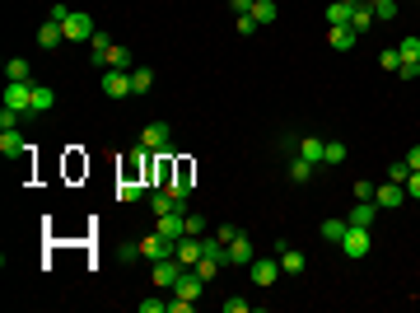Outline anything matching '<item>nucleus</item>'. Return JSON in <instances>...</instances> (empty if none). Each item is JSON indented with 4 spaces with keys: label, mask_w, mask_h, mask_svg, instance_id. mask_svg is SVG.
I'll return each mask as SVG.
<instances>
[{
    "label": "nucleus",
    "mask_w": 420,
    "mask_h": 313,
    "mask_svg": "<svg viewBox=\"0 0 420 313\" xmlns=\"http://www.w3.org/2000/svg\"><path fill=\"white\" fill-rule=\"evenodd\" d=\"M248 276H253L257 290H271V285H276V280L285 276V271H280V258H262V253H257L253 267H248Z\"/></svg>",
    "instance_id": "f257e3e1"
},
{
    "label": "nucleus",
    "mask_w": 420,
    "mask_h": 313,
    "mask_svg": "<svg viewBox=\"0 0 420 313\" xmlns=\"http://www.w3.org/2000/svg\"><path fill=\"white\" fill-rule=\"evenodd\" d=\"M253 258H257V243H253V234H238L233 243H224V267H253Z\"/></svg>",
    "instance_id": "f03ea898"
},
{
    "label": "nucleus",
    "mask_w": 420,
    "mask_h": 313,
    "mask_svg": "<svg viewBox=\"0 0 420 313\" xmlns=\"http://www.w3.org/2000/svg\"><path fill=\"white\" fill-rule=\"evenodd\" d=\"M336 248H341V253H346L350 262H360V258H369V248H374V238H369V229L350 224V229H346V238H341Z\"/></svg>",
    "instance_id": "7ed1b4c3"
},
{
    "label": "nucleus",
    "mask_w": 420,
    "mask_h": 313,
    "mask_svg": "<svg viewBox=\"0 0 420 313\" xmlns=\"http://www.w3.org/2000/svg\"><path fill=\"white\" fill-rule=\"evenodd\" d=\"M61 28H66V43H89V38L99 33V23L89 19L84 10H70V19L61 23Z\"/></svg>",
    "instance_id": "20e7f679"
},
{
    "label": "nucleus",
    "mask_w": 420,
    "mask_h": 313,
    "mask_svg": "<svg viewBox=\"0 0 420 313\" xmlns=\"http://www.w3.org/2000/svg\"><path fill=\"white\" fill-rule=\"evenodd\" d=\"M103 99H131V70H103Z\"/></svg>",
    "instance_id": "39448f33"
},
{
    "label": "nucleus",
    "mask_w": 420,
    "mask_h": 313,
    "mask_svg": "<svg viewBox=\"0 0 420 313\" xmlns=\"http://www.w3.org/2000/svg\"><path fill=\"white\" fill-rule=\"evenodd\" d=\"M28 103H33V79H5V108L28 112Z\"/></svg>",
    "instance_id": "423d86ee"
},
{
    "label": "nucleus",
    "mask_w": 420,
    "mask_h": 313,
    "mask_svg": "<svg viewBox=\"0 0 420 313\" xmlns=\"http://www.w3.org/2000/svg\"><path fill=\"white\" fill-rule=\"evenodd\" d=\"M173 258L182 262V267H197V262L206 258V238H197V234H182V238H177V248H173Z\"/></svg>",
    "instance_id": "0eeeda50"
},
{
    "label": "nucleus",
    "mask_w": 420,
    "mask_h": 313,
    "mask_svg": "<svg viewBox=\"0 0 420 313\" xmlns=\"http://www.w3.org/2000/svg\"><path fill=\"white\" fill-rule=\"evenodd\" d=\"M173 238H164V234H159V229H155V234H150V238H140V258H150V262H164V258H173Z\"/></svg>",
    "instance_id": "6e6552de"
},
{
    "label": "nucleus",
    "mask_w": 420,
    "mask_h": 313,
    "mask_svg": "<svg viewBox=\"0 0 420 313\" xmlns=\"http://www.w3.org/2000/svg\"><path fill=\"white\" fill-rule=\"evenodd\" d=\"M168 141H173V126L168 122H145V131H140L145 150H168Z\"/></svg>",
    "instance_id": "1a4fd4ad"
},
{
    "label": "nucleus",
    "mask_w": 420,
    "mask_h": 313,
    "mask_svg": "<svg viewBox=\"0 0 420 313\" xmlns=\"http://www.w3.org/2000/svg\"><path fill=\"white\" fill-rule=\"evenodd\" d=\"M182 271H187V267H182L177 258H164V262H155V271H150V276H155V285H159V290H173Z\"/></svg>",
    "instance_id": "9d476101"
},
{
    "label": "nucleus",
    "mask_w": 420,
    "mask_h": 313,
    "mask_svg": "<svg viewBox=\"0 0 420 313\" xmlns=\"http://www.w3.org/2000/svg\"><path fill=\"white\" fill-rule=\"evenodd\" d=\"M150 182H155V187H173L177 182V164L164 155V150H155V173H150Z\"/></svg>",
    "instance_id": "9b49d317"
},
{
    "label": "nucleus",
    "mask_w": 420,
    "mask_h": 313,
    "mask_svg": "<svg viewBox=\"0 0 420 313\" xmlns=\"http://www.w3.org/2000/svg\"><path fill=\"white\" fill-rule=\"evenodd\" d=\"M374 202H378V211H397L407 202V187L402 182H383V187H374Z\"/></svg>",
    "instance_id": "f8f14e48"
},
{
    "label": "nucleus",
    "mask_w": 420,
    "mask_h": 313,
    "mask_svg": "<svg viewBox=\"0 0 420 313\" xmlns=\"http://www.w3.org/2000/svg\"><path fill=\"white\" fill-rule=\"evenodd\" d=\"M201 290H206V280L197 276V267H187L182 276H177V285H173V295H182V300H192V304L201 300Z\"/></svg>",
    "instance_id": "ddd939ff"
},
{
    "label": "nucleus",
    "mask_w": 420,
    "mask_h": 313,
    "mask_svg": "<svg viewBox=\"0 0 420 313\" xmlns=\"http://www.w3.org/2000/svg\"><path fill=\"white\" fill-rule=\"evenodd\" d=\"M33 43L43 47V52H56V47L66 43V28H61L56 19H43V28H38V38H33Z\"/></svg>",
    "instance_id": "4468645a"
},
{
    "label": "nucleus",
    "mask_w": 420,
    "mask_h": 313,
    "mask_svg": "<svg viewBox=\"0 0 420 313\" xmlns=\"http://www.w3.org/2000/svg\"><path fill=\"white\" fill-rule=\"evenodd\" d=\"M108 47H112V38L103 33V28L89 38V66H94V70H108Z\"/></svg>",
    "instance_id": "2eb2a0df"
},
{
    "label": "nucleus",
    "mask_w": 420,
    "mask_h": 313,
    "mask_svg": "<svg viewBox=\"0 0 420 313\" xmlns=\"http://www.w3.org/2000/svg\"><path fill=\"white\" fill-rule=\"evenodd\" d=\"M150 187H155L150 178H122V187H117V202H145V197H150Z\"/></svg>",
    "instance_id": "dca6fc26"
},
{
    "label": "nucleus",
    "mask_w": 420,
    "mask_h": 313,
    "mask_svg": "<svg viewBox=\"0 0 420 313\" xmlns=\"http://www.w3.org/2000/svg\"><path fill=\"white\" fill-rule=\"evenodd\" d=\"M56 108V89H47V84H38L33 79V103H28V117H43V112Z\"/></svg>",
    "instance_id": "f3484780"
},
{
    "label": "nucleus",
    "mask_w": 420,
    "mask_h": 313,
    "mask_svg": "<svg viewBox=\"0 0 420 313\" xmlns=\"http://www.w3.org/2000/svg\"><path fill=\"white\" fill-rule=\"evenodd\" d=\"M23 150H28V141H23V131H19V126L0 131V155H5V159H19Z\"/></svg>",
    "instance_id": "a211bd4d"
},
{
    "label": "nucleus",
    "mask_w": 420,
    "mask_h": 313,
    "mask_svg": "<svg viewBox=\"0 0 420 313\" xmlns=\"http://www.w3.org/2000/svg\"><path fill=\"white\" fill-rule=\"evenodd\" d=\"M276 258H280V271H285V276H304V267H309V258H304L294 243H289L285 253H276Z\"/></svg>",
    "instance_id": "6ab92c4d"
},
{
    "label": "nucleus",
    "mask_w": 420,
    "mask_h": 313,
    "mask_svg": "<svg viewBox=\"0 0 420 313\" xmlns=\"http://www.w3.org/2000/svg\"><path fill=\"white\" fill-rule=\"evenodd\" d=\"M327 43H332V52H350L360 43V33H355L350 23H341V28H327Z\"/></svg>",
    "instance_id": "aec40b11"
},
{
    "label": "nucleus",
    "mask_w": 420,
    "mask_h": 313,
    "mask_svg": "<svg viewBox=\"0 0 420 313\" xmlns=\"http://www.w3.org/2000/svg\"><path fill=\"white\" fill-rule=\"evenodd\" d=\"M378 215H383V211H378V202H355V211L346 215V220H350V224H360V229H369V224H374Z\"/></svg>",
    "instance_id": "412c9836"
},
{
    "label": "nucleus",
    "mask_w": 420,
    "mask_h": 313,
    "mask_svg": "<svg viewBox=\"0 0 420 313\" xmlns=\"http://www.w3.org/2000/svg\"><path fill=\"white\" fill-rule=\"evenodd\" d=\"M374 23H378L374 5H355V10H350V28H355V33H360V38H365L369 28H374Z\"/></svg>",
    "instance_id": "4be33fe9"
},
{
    "label": "nucleus",
    "mask_w": 420,
    "mask_h": 313,
    "mask_svg": "<svg viewBox=\"0 0 420 313\" xmlns=\"http://www.w3.org/2000/svg\"><path fill=\"white\" fill-rule=\"evenodd\" d=\"M299 155L309 159V164H318V168H322V155H327V141H322V136H304V141H299Z\"/></svg>",
    "instance_id": "5701e85b"
},
{
    "label": "nucleus",
    "mask_w": 420,
    "mask_h": 313,
    "mask_svg": "<svg viewBox=\"0 0 420 313\" xmlns=\"http://www.w3.org/2000/svg\"><path fill=\"white\" fill-rule=\"evenodd\" d=\"M108 70H136V56H131V47L112 43V47H108Z\"/></svg>",
    "instance_id": "b1692460"
},
{
    "label": "nucleus",
    "mask_w": 420,
    "mask_h": 313,
    "mask_svg": "<svg viewBox=\"0 0 420 313\" xmlns=\"http://www.w3.org/2000/svg\"><path fill=\"white\" fill-rule=\"evenodd\" d=\"M313 173H318V164H309L304 155L289 159V182H313Z\"/></svg>",
    "instance_id": "393cba45"
},
{
    "label": "nucleus",
    "mask_w": 420,
    "mask_h": 313,
    "mask_svg": "<svg viewBox=\"0 0 420 313\" xmlns=\"http://www.w3.org/2000/svg\"><path fill=\"white\" fill-rule=\"evenodd\" d=\"M318 229H322V238H327V243H341L346 229H350V220H336V215H332V220H322Z\"/></svg>",
    "instance_id": "a878e982"
},
{
    "label": "nucleus",
    "mask_w": 420,
    "mask_h": 313,
    "mask_svg": "<svg viewBox=\"0 0 420 313\" xmlns=\"http://www.w3.org/2000/svg\"><path fill=\"white\" fill-rule=\"evenodd\" d=\"M350 10H355V5H341V0H332V5H327V28H341V23H350Z\"/></svg>",
    "instance_id": "bb28decb"
},
{
    "label": "nucleus",
    "mask_w": 420,
    "mask_h": 313,
    "mask_svg": "<svg viewBox=\"0 0 420 313\" xmlns=\"http://www.w3.org/2000/svg\"><path fill=\"white\" fill-rule=\"evenodd\" d=\"M5 79H33V66H28L23 56H10V61H5Z\"/></svg>",
    "instance_id": "cd10ccee"
},
{
    "label": "nucleus",
    "mask_w": 420,
    "mask_h": 313,
    "mask_svg": "<svg viewBox=\"0 0 420 313\" xmlns=\"http://www.w3.org/2000/svg\"><path fill=\"white\" fill-rule=\"evenodd\" d=\"M150 84H155V70H150V66H136L131 70V94H150Z\"/></svg>",
    "instance_id": "c85d7f7f"
},
{
    "label": "nucleus",
    "mask_w": 420,
    "mask_h": 313,
    "mask_svg": "<svg viewBox=\"0 0 420 313\" xmlns=\"http://www.w3.org/2000/svg\"><path fill=\"white\" fill-rule=\"evenodd\" d=\"M276 14H280L276 0H257V5H253V19L262 23V28H266V23H276Z\"/></svg>",
    "instance_id": "c756f323"
},
{
    "label": "nucleus",
    "mask_w": 420,
    "mask_h": 313,
    "mask_svg": "<svg viewBox=\"0 0 420 313\" xmlns=\"http://www.w3.org/2000/svg\"><path fill=\"white\" fill-rule=\"evenodd\" d=\"M346 164V141H327V155H322V168Z\"/></svg>",
    "instance_id": "7c9ffc66"
},
{
    "label": "nucleus",
    "mask_w": 420,
    "mask_h": 313,
    "mask_svg": "<svg viewBox=\"0 0 420 313\" xmlns=\"http://www.w3.org/2000/svg\"><path fill=\"white\" fill-rule=\"evenodd\" d=\"M220 271H224V262H220V258H201V262H197V276L206 280V285H210L215 276H220Z\"/></svg>",
    "instance_id": "2f4dec72"
},
{
    "label": "nucleus",
    "mask_w": 420,
    "mask_h": 313,
    "mask_svg": "<svg viewBox=\"0 0 420 313\" xmlns=\"http://www.w3.org/2000/svg\"><path fill=\"white\" fill-rule=\"evenodd\" d=\"M365 5H374L378 23H392V19H397V0H365Z\"/></svg>",
    "instance_id": "473e14b6"
},
{
    "label": "nucleus",
    "mask_w": 420,
    "mask_h": 313,
    "mask_svg": "<svg viewBox=\"0 0 420 313\" xmlns=\"http://www.w3.org/2000/svg\"><path fill=\"white\" fill-rule=\"evenodd\" d=\"M378 66H383L387 75H397V70H402V52H397V47H383V52H378Z\"/></svg>",
    "instance_id": "72a5a7b5"
},
{
    "label": "nucleus",
    "mask_w": 420,
    "mask_h": 313,
    "mask_svg": "<svg viewBox=\"0 0 420 313\" xmlns=\"http://www.w3.org/2000/svg\"><path fill=\"white\" fill-rule=\"evenodd\" d=\"M407 178H411V164L407 159H392V164H387V182H402V187H407Z\"/></svg>",
    "instance_id": "f704fd0d"
},
{
    "label": "nucleus",
    "mask_w": 420,
    "mask_h": 313,
    "mask_svg": "<svg viewBox=\"0 0 420 313\" xmlns=\"http://www.w3.org/2000/svg\"><path fill=\"white\" fill-rule=\"evenodd\" d=\"M187 234L206 238V234H210V220H206V215H192V211H187Z\"/></svg>",
    "instance_id": "c9c22d12"
},
{
    "label": "nucleus",
    "mask_w": 420,
    "mask_h": 313,
    "mask_svg": "<svg viewBox=\"0 0 420 313\" xmlns=\"http://www.w3.org/2000/svg\"><path fill=\"white\" fill-rule=\"evenodd\" d=\"M397 52H402V61H420V38H402Z\"/></svg>",
    "instance_id": "e433bc0d"
},
{
    "label": "nucleus",
    "mask_w": 420,
    "mask_h": 313,
    "mask_svg": "<svg viewBox=\"0 0 420 313\" xmlns=\"http://www.w3.org/2000/svg\"><path fill=\"white\" fill-rule=\"evenodd\" d=\"M220 309H224V313H248L253 304H248L243 295H229V300H220Z\"/></svg>",
    "instance_id": "4c0bfd02"
},
{
    "label": "nucleus",
    "mask_w": 420,
    "mask_h": 313,
    "mask_svg": "<svg viewBox=\"0 0 420 313\" xmlns=\"http://www.w3.org/2000/svg\"><path fill=\"white\" fill-rule=\"evenodd\" d=\"M243 234V229H238V224H215V238H220V243H233V238Z\"/></svg>",
    "instance_id": "58836bf2"
},
{
    "label": "nucleus",
    "mask_w": 420,
    "mask_h": 313,
    "mask_svg": "<svg viewBox=\"0 0 420 313\" xmlns=\"http://www.w3.org/2000/svg\"><path fill=\"white\" fill-rule=\"evenodd\" d=\"M233 23H238V33H243V38H253L257 28H262V23H257L253 14H238V19H233Z\"/></svg>",
    "instance_id": "ea45409f"
},
{
    "label": "nucleus",
    "mask_w": 420,
    "mask_h": 313,
    "mask_svg": "<svg viewBox=\"0 0 420 313\" xmlns=\"http://www.w3.org/2000/svg\"><path fill=\"white\" fill-rule=\"evenodd\" d=\"M355 202H374V182H365V178L355 182Z\"/></svg>",
    "instance_id": "a19ab883"
},
{
    "label": "nucleus",
    "mask_w": 420,
    "mask_h": 313,
    "mask_svg": "<svg viewBox=\"0 0 420 313\" xmlns=\"http://www.w3.org/2000/svg\"><path fill=\"white\" fill-rule=\"evenodd\" d=\"M407 197H411V202H420V168H411V178H407Z\"/></svg>",
    "instance_id": "79ce46f5"
},
{
    "label": "nucleus",
    "mask_w": 420,
    "mask_h": 313,
    "mask_svg": "<svg viewBox=\"0 0 420 313\" xmlns=\"http://www.w3.org/2000/svg\"><path fill=\"white\" fill-rule=\"evenodd\" d=\"M47 19H56V23H66V19H70V5H61V0H56L52 10H47Z\"/></svg>",
    "instance_id": "37998d69"
},
{
    "label": "nucleus",
    "mask_w": 420,
    "mask_h": 313,
    "mask_svg": "<svg viewBox=\"0 0 420 313\" xmlns=\"http://www.w3.org/2000/svg\"><path fill=\"white\" fill-rule=\"evenodd\" d=\"M140 313H168V300H140Z\"/></svg>",
    "instance_id": "c03bdc74"
},
{
    "label": "nucleus",
    "mask_w": 420,
    "mask_h": 313,
    "mask_svg": "<svg viewBox=\"0 0 420 313\" xmlns=\"http://www.w3.org/2000/svg\"><path fill=\"white\" fill-rule=\"evenodd\" d=\"M192 309H197V304L182 300V295H177V300H168V313H192Z\"/></svg>",
    "instance_id": "a18cd8bd"
},
{
    "label": "nucleus",
    "mask_w": 420,
    "mask_h": 313,
    "mask_svg": "<svg viewBox=\"0 0 420 313\" xmlns=\"http://www.w3.org/2000/svg\"><path fill=\"white\" fill-rule=\"evenodd\" d=\"M420 75V61H402V70H397V79H416Z\"/></svg>",
    "instance_id": "49530a36"
},
{
    "label": "nucleus",
    "mask_w": 420,
    "mask_h": 313,
    "mask_svg": "<svg viewBox=\"0 0 420 313\" xmlns=\"http://www.w3.org/2000/svg\"><path fill=\"white\" fill-rule=\"evenodd\" d=\"M229 5H233V14H253L257 0H229Z\"/></svg>",
    "instance_id": "de8ad7c7"
},
{
    "label": "nucleus",
    "mask_w": 420,
    "mask_h": 313,
    "mask_svg": "<svg viewBox=\"0 0 420 313\" xmlns=\"http://www.w3.org/2000/svg\"><path fill=\"white\" fill-rule=\"evenodd\" d=\"M407 164H411V168H420V145H411V150H407Z\"/></svg>",
    "instance_id": "09e8293b"
},
{
    "label": "nucleus",
    "mask_w": 420,
    "mask_h": 313,
    "mask_svg": "<svg viewBox=\"0 0 420 313\" xmlns=\"http://www.w3.org/2000/svg\"><path fill=\"white\" fill-rule=\"evenodd\" d=\"M341 5H365V0H341Z\"/></svg>",
    "instance_id": "8fccbe9b"
}]
</instances>
